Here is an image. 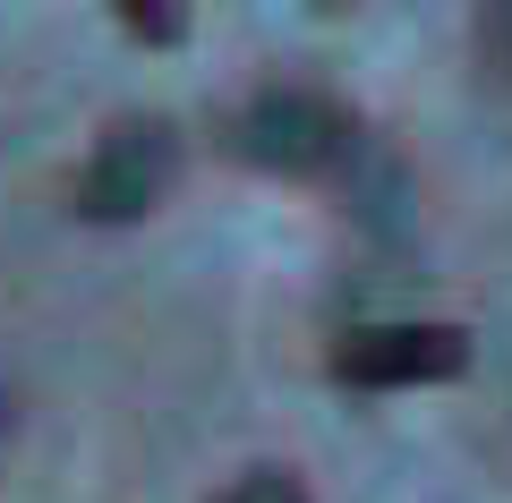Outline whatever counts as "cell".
Listing matches in <instances>:
<instances>
[{"label": "cell", "instance_id": "obj_1", "mask_svg": "<svg viewBox=\"0 0 512 503\" xmlns=\"http://www.w3.org/2000/svg\"><path fill=\"white\" fill-rule=\"evenodd\" d=\"M171 171H180V137L163 120H120V128H103V145L77 171V214L86 222H137V214L163 205Z\"/></svg>", "mask_w": 512, "mask_h": 503}, {"label": "cell", "instance_id": "obj_2", "mask_svg": "<svg viewBox=\"0 0 512 503\" xmlns=\"http://www.w3.org/2000/svg\"><path fill=\"white\" fill-rule=\"evenodd\" d=\"M231 145L248 162H265V171H333V162H350V120L325 94L274 86V94H256V103L239 111Z\"/></svg>", "mask_w": 512, "mask_h": 503}, {"label": "cell", "instance_id": "obj_3", "mask_svg": "<svg viewBox=\"0 0 512 503\" xmlns=\"http://www.w3.org/2000/svg\"><path fill=\"white\" fill-rule=\"evenodd\" d=\"M470 367V333L461 324H367L333 350V384L359 393H393V384H453Z\"/></svg>", "mask_w": 512, "mask_h": 503}, {"label": "cell", "instance_id": "obj_4", "mask_svg": "<svg viewBox=\"0 0 512 503\" xmlns=\"http://www.w3.org/2000/svg\"><path fill=\"white\" fill-rule=\"evenodd\" d=\"M222 503H308V486H299L291 469H248V478H239Z\"/></svg>", "mask_w": 512, "mask_h": 503}, {"label": "cell", "instance_id": "obj_5", "mask_svg": "<svg viewBox=\"0 0 512 503\" xmlns=\"http://www.w3.org/2000/svg\"><path fill=\"white\" fill-rule=\"evenodd\" d=\"M120 26H128V35H146V43H180L188 35L180 9H120Z\"/></svg>", "mask_w": 512, "mask_h": 503}, {"label": "cell", "instance_id": "obj_6", "mask_svg": "<svg viewBox=\"0 0 512 503\" xmlns=\"http://www.w3.org/2000/svg\"><path fill=\"white\" fill-rule=\"evenodd\" d=\"M0 435H9V393H0Z\"/></svg>", "mask_w": 512, "mask_h": 503}, {"label": "cell", "instance_id": "obj_7", "mask_svg": "<svg viewBox=\"0 0 512 503\" xmlns=\"http://www.w3.org/2000/svg\"><path fill=\"white\" fill-rule=\"evenodd\" d=\"M495 35H512V9H504V18H495Z\"/></svg>", "mask_w": 512, "mask_h": 503}]
</instances>
